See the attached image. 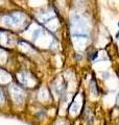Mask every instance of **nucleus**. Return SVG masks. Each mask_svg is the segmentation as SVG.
Wrapping results in <instances>:
<instances>
[{
  "label": "nucleus",
  "mask_w": 119,
  "mask_h": 125,
  "mask_svg": "<svg viewBox=\"0 0 119 125\" xmlns=\"http://www.w3.org/2000/svg\"><path fill=\"white\" fill-rule=\"evenodd\" d=\"M117 103L119 104V95H118V98H117Z\"/></svg>",
  "instance_id": "3"
},
{
  "label": "nucleus",
  "mask_w": 119,
  "mask_h": 125,
  "mask_svg": "<svg viewBox=\"0 0 119 125\" xmlns=\"http://www.w3.org/2000/svg\"><path fill=\"white\" fill-rule=\"evenodd\" d=\"M11 92L14 95L15 99L19 98L20 101H23V99H24V92H23V90H21V88H19V87H17V85L13 84L11 87Z\"/></svg>",
  "instance_id": "2"
},
{
  "label": "nucleus",
  "mask_w": 119,
  "mask_h": 125,
  "mask_svg": "<svg viewBox=\"0 0 119 125\" xmlns=\"http://www.w3.org/2000/svg\"><path fill=\"white\" fill-rule=\"evenodd\" d=\"M22 22V15L20 14H10L3 17V23L9 27H16Z\"/></svg>",
  "instance_id": "1"
}]
</instances>
